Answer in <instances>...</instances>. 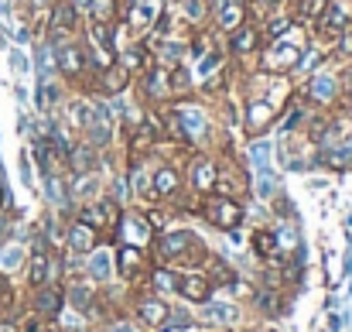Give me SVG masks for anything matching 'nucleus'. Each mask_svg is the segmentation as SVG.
I'll return each mask as SVG.
<instances>
[{
    "label": "nucleus",
    "instance_id": "obj_9",
    "mask_svg": "<svg viewBox=\"0 0 352 332\" xmlns=\"http://www.w3.org/2000/svg\"><path fill=\"white\" fill-rule=\"evenodd\" d=\"M175 291H178L185 302L202 305V302H209V295H212L216 288H212L209 274H206L202 267H195V271H182V274H175Z\"/></svg>",
    "mask_w": 352,
    "mask_h": 332
},
{
    "label": "nucleus",
    "instance_id": "obj_10",
    "mask_svg": "<svg viewBox=\"0 0 352 332\" xmlns=\"http://www.w3.org/2000/svg\"><path fill=\"white\" fill-rule=\"evenodd\" d=\"M133 315L140 319V326L147 329H164L171 319V305L161 295H137L133 298Z\"/></svg>",
    "mask_w": 352,
    "mask_h": 332
},
{
    "label": "nucleus",
    "instance_id": "obj_6",
    "mask_svg": "<svg viewBox=\"0 0 352 332\" xmlns=\"http://www.w3.org/2000/svg\"><path fill=\"white\" fill-rule=\"evenodd\" d=\"M182 189H185V175H182L178 165L161 161V165L151 172V196H154L157 203H168V206H171V203L182 196Z\"/></svg>",
    "mask_w": 352,
    "mask_h": 332
},
{
    "label": "nucleus",
    "instance_id": "obj_8",
    "mask_svg": "<svg viewBox=\"0 0 352 332\" xmlns=\"http://www.w3.org/2000/svg\"><path fill=\"white\" fill-rule=\"evenodd\" d=\"M89 72V59H86V48H82V38H72V41H62L58 48V76L65 83H76Z\"/></svg>",
    "mask_w": 352,
    "mask_h": 332
},
{
    "label": "nucleus",
    "instance_id": "obj_12",
    "mask_svg": "<svg viewBox=\"0 0 352 332\" xmlns=\"http://www.w3.org/2000/svg\"><path fill=\"white\" fill-rule=\"evenodd\" d=\"M62 309H65V291H62L55 281L45 284V288H34V295H31V312H34V315L55 322V319L62 315Z\"/></svg>",
    "mask_w": 352,
    "mask_h": 332
},
{
    "label": "nucleus",
    "instance_id": "obj_1",
    "mask_svg": "<svg viewBox=\"0 0 352 332\" xmlns=\"http://www.w3.org/2000/svg\"><path fill=\"white\" fill-rule=\"evenodd\" d=\"M301 52H305V45L301 41H294L291 34H284V38H274V41H263V48H260V72H270V76H280V72H291L298 62H301Z\"/></svg>",
    "mask_w": 352,
    "mask_h": 332
},
{
    "label": "nucleus",
    "instance_id": "obj_27",
    "mask_svg": "<svg viewBox=\"0 0 352 332\" xmlns=\"http://www.w3.org/2000/svg\"><path fill=\"white\" fill-rule=\"evenodd\" d=\"M0 315H3V305H0Z\"/></svg>",
    "mask_w": 352,
    "mask_h": 332
},
{
    "label": "nucleus",
    "instance_id": "obj_15",
    "mask_svg": "<svg viewBox=\"0 0 352 332\" xmlns=\"http://www.w3.org/2000/svg\"><path fill=\"white\" fill-rule=\"evenodd\" d=\"M100 243V233L93 226H86L82 220H72L65 229V250L69 253H93Z\"/></svg>",
    "mask_w": 352,
    "mask_h": 332
},
{
    "label": "nucleus",
    "instance_id": "obj_17",
    "mask_svg": "<svg viewBox=\"0 0 352 332\" xmlns=\"http://www.w3.org/2000/svg\"><path fill=\"white\" fill-rule=\"evenodd\" d=\"M270 120H274V107L270 103H253L250 110H246V116H243V123H246V134L250 137H256V134H263L267 127H270Z\"/></svg>",
    "mask_w": 352,
    "mask_h": 332
},
{
    "label": "nucleus",
    "instance_id": "obj_16",
    "mask_svg": "<svg viewBox=\"0 0 352 332\" xmlns=\"http://www.w3.org/2000/svg\"><path fill=\"white\" fill-rule=\"evenodd\" d=\"M329 3H332V0H294V7H291V14H294V24L311 31V28H315V24L325 17Z\"/></svg>",
    "mask_w": 352,
    "mask_h": 332
},
{
    "label": "nucleus",
    "instance_id": "obj_4",
    "mask_svg": "<svg viewBox=\"0 0 352 332\" xmlns=\"http://www.w3.org/2000/svg\"><path fill=\"white\" fill-rule=\"evenodd\" d=\"M48 34H52V38H62V41L82 38V14H79V7H76L72 0H55V3H52Z\"/></svg>",
    "mask_w": 352,
    "mask_h": 332
},
{
    "label": "nucleus",
    "instance_id": "obj_21",
    "mask_svg": "<svg viewBox=\"0 0 352 332\" xmlns=\"http://www.w3.org/2000/svg\"><path fill=\"white\" fill-rule=\"evenodd\" d=\"M202 271L209 274V281H212V288H219V284H233V281H236L233 267H230L226 260H219V257H212V253H209V260L202 264Z\"/></svg>",
    "mask_w": 352,
    "mask_h": 332
},
{
    "label": "nucleus",
    "instance_id": "obj_3",
    "mask_svg": "<svg viewBox=\"0 0 352 332\" xmlns=\"http://www.w3.org/2000/svg\"><path fill=\"white\" fill-rule=\"evenodd\" d=\"M260 48H263V31L253 17H246L233 31H226V55L230 59H253V55H260Z\"/></svg>",
    "mask_w": 352,
    "mask_h": 332
},
{
    "label": "nucleus",
    "instance_id": "obj_2",
    "mask_svg": "<svg viewBox=\"0 0 352 332\" xmlns=\"http://www.w3.org/2000/svg\"><path fill=\"white\" fill-rule=\"evenodd\" d=\"M199 213H202V220L209 226L230 233V229H236L243 222V203L239 199H226V196H206Z\"/></svg>",
    "mask_w": 352,
    "mask_h": 332
},
{
    "label": "nucleus",
    "instance_id": "obj_19",
    "mask_svg": "<svg viewBox=\"0 0 352 332\" xmlns=\"http://www.w3.org/2000/svg\"><path fill=\"white\" fill-rule=\"evenodd\" d=\"M253 250H256V257H263V260H277V233L274 229H267V226H260L256 233H253Z\"/></svg>",
    "mask_w": 352,
    "mask_h": 332
},
{
    "label": "nucleus",
    "instance_id": "obj_5",
    "mask_svg": "<svg viewBox=\"0 0 352 332\" xmlns=\"http://www.w3.org/2000/svg\"><path fill=\"white\" fill-rule=\"evenodd\" d=\"M216 178H219L216 158H209V154H192V168L185 172V189H188L192 196L206 199V196H212Z\"/></svg>",
    "mask_w": 352,
    "mask_h": 332
},
{
    "label": "nucleus",
    "instance_id": "obj_11",
    "mask_svg": "<svg viewBox=\"0 0 352 332\" xmlns=\"http://www.w3.org/2000/svg\"><path fill=\"white\" fill-rule=\"evenodd\" d=\"M52 281H55V253L38 243L28 257V288L34 291V288H45Z\"/></svg>",
    "mask_w": 352,
    "mask_h": 332
},
{
    "label": "nucleus",
    "instance_id": "obj_13",
    "mask_svg": "<svg viewBox=\"0 0 352 332\" xmlns=\"http://www.w3.org/2000/svg\"><path fill=\"white\" fill-rule=\"evenodd\" d=\"M117 62L130 72V76H133V79H137L144 69H151V65H154V52H151V48H147V41L140 38V41H130L126 48H117Z\"/></svg>",
    "mask_w": 352,
    "mask_h": 332
},
{
    "label": "nucleus",
    "instance_id": "obj_14",
    "mask_svg": "<svg viewBox=\"0 0 352 332\" xmlns=\"http://www.w3.org/2000/svg\"><path fill=\"white\" fill-rule=\"evenodd\" d=\"M130 83H133V76H130L120 62H113V65L103 69V72H96V93L107 96V100H113V96H120V93H126Z\"/></svg>",
    "mask_w": 352,
    "mask_h": 332
},
{
    "label": "nucleus",
    "instance_id": "obj_26",
    "mask_svg": "<svg viewBox=\"0 0 352 332\" xmlns=\"http://www.w3.org/2000/svg\"><path fill=\"white\" fill-rule=\"evenodd\" d=\"M246 3H263V0H246Z\"/></svg>",
    "mask_w": 352,
    "mask_h": 332
},
{
    "label": "nucleus",
    "instance_id": "obj_22",
    "mask_svg": "<svg viewBox=\"0 0 352 332\" xmlns=\"http://www.w3.org/2000/svg\"><path fill=\"white\" fill-rule=\"evenodd\" d=\"M182 17L185 24L199 28L202 21H209V0H182Z\"/></svg>",
    "mask_w": 352,
    "mask_h": 332
},
{
    "label": "nucleus",
    "instance_id": "obj_20",
    "mask_svg": "<svg viewBox=\"0 0 352 332\" xmlns=\"http://www.w3.org/2000/svg\"><path fill=\"white\" fill-rule=\"evenodd\" d=\"M89 21L100 24H117L120 21V0H89Z\"/></svg>",
    "mask_w": 352,
    "mask_h": 332
},
{
    "label": "nucleus",
    "instance_id": "obj_25",
    "mask_svg": "<svg viewBox=\"0 0 352 332\" xmlns=\"http://www.w3.org/2000/svg\"><path fill=\"white\" fill-rule=\"evenodd\" d=\"M0 332H21V322H14V319H3V315H0Z\"/></svg>",
    "mask_w": 352,
    "mask_h": 332
},
{
    "label": "nucleus",
    "instance_id": "obj_18",
    "mask_svg": "<svg viewBox=\"0 0 352 332\" xmlns=\"http://www.w3.org/2000/svg\"><path fill=\"white\" fill-rule=\"evenodd\" d=\"M168 90H171V100H182L192 93V76L188 69L178 62V65H168Z\"/></svg>",
    "mask_w": 352,
    "mask_h": 332
},
{
    "label": "nucleus",
    "instance_id": "obj_7",
    "mask_svg": "<svg viewBox=\"0 0 352 332\" xmlns=\"http://www.w3.org/2000/svg\"><path fill=\"white\" fill-rule=\"evenodd\" d=\"M117 271L126 284H137L140 278L151 274V253L140 243H123L117 250Z\"/></svg>",
    "mask_w": 352,
    "mask_h": 332
},
{
    "label": "nucleus",
    "instance_id": "obj_23",
    "mask_svg": "<svg viewBox=\"0 0 352 332\" xmlns=\"http://www.w3.org/2000/svg\"><path fill=\"white\" fill-rule=\"evenodd\" d=\"M332 55H336L342 65H352V21L342 28V34L332 41Z\"/></svg>",
    "mask_w": 352,
    "mask_h": 332
},
{
    "label": "nucleus",
    "instance_id": "obj_24",
    "mask_svg": "<svg viewBox=\"0 0 352 332\" xmlns=\"http://www.w3.org/2000/svg\"><path fill=\"white\" fill-rule=\"evenodd\" d=\"M21 332H55V326L48 319H41V315H31L28 322H21Z\"/></svg>",
    "mask_w": 352,
    "mask_h": 332
}]
</instances>
